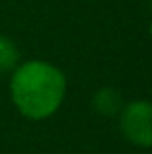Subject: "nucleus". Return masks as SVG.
Returning a JSON list of instances; mask_svg holds the SVG:
<instances>
[{
  "label": "nucleus",
  "mask_w": 152,
  "mask_h": 154,
  "mask_svg": "<svg viewBox=\"0 0 152 154\" xmlns=\"http://www.w3.org/2000/svg\"><path fill=\"white\" fill-rule=\"evenodd\" d=\"M66 96V76L47 60H27L12 70L10 98L16 109L31 121H41L59 111Z\"/></svg>",
  "instance_id": "obj_1"
},
{
  "label": "nucleus",
  "mask_w": 152,
  "mask_h": 154,
  "mask_svg": "<svg viewBox=\"0 0 152 154\" xmlns=\"http://www.w3.org/2000/svg\"><path fill=\"white\" fill-rule=\"evenodd\" d=\"M123 105L125 103H123L121 94H119L117 90H113V88H99V90H96L94 98H92V107H94V111L99 113V115H103V117L117 115Z\"/></svg>",
  "instance_id": "obj_3"
},
{
  "label": "nucleus",
  "mask_w": 152,
  "mask_h": 154,
  "mask_svg": "<svg viewBox=\"0 0 152 154\" xmlns=\"http://www.w3.org/2000/svg\"><path fill=\"white\" fill-rule=\"evenodd\" d=\"M148 33H150V37H152V22H150V27H148Z\"/></svg>",
  "instance_id": "obj_5"
},
{
  "label": "nucleus",
  "mask_w": 152,
  "mask_h": 154,
  "mask_svg": "<svg viewBox=\"0 0 152 154\" xmlns=\"http://www.w3.org/2000/svg\"><path fill=\"white\" fill-rule=\"evenodd\" d=\"M119 127L131 144L141 148L152 146V102L135 100L121 107Z\"/></svg>",
  "instance_id": "obj_2"
},
{
  "label": "nucleus",
  "mask_w": 152,
  "mask_h": 154,
  "mask_svg": "<svg viewBox=\"0 0 152 154\" xmlns=\"http://www.w3.org/2000/svg\"><path fill=\"white\" fill-rule=\"evenodd\" d=\"M20 64V51L16 43L6 35H0V74L12 72Z\"/></svg>",
  "instance_id": "obj_4"
}]
</instances>
